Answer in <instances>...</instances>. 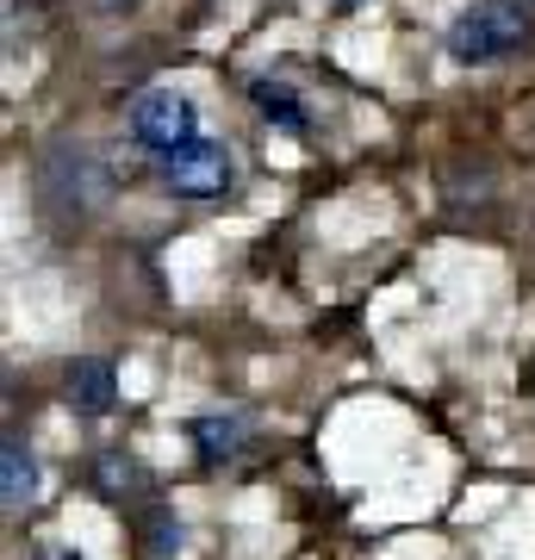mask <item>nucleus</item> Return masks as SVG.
<instances>
[{
    "mask_svg": "<svg viewBox=\"0 0 535 560\" xmlns=\"http://www.w3.org/2000/svg\"><path fill=\"white\" fill-rule=\"evenodd\" d=\"M106 194H113V175H106V162H100L88 143H57V150H50V162H44V206H50V212L88 219Z\"/></svg>",
    "mask_w": 535,
    "mask_h": 560,
    "instance_id": "nucleus-1",
    "label": "nucleus"
},
{
    "mask_svg": "<svg viewBox=\"0 0 535 560\" xmlns=\"http://www.w3.org/2000/svg\"><path fill=\"white\" fill-rule=\"evenodd\" d=\"M125 131H131V143L143 156H168V150L199 138V106L181 88H143L131 101V113H125Z\"/></svg>",
    "mask_w": 535,
    "mask_h": 560,
    "instance_id": "nucleus-2",
    "label": "nucleus"
},
{
    "mask_svg": "<svg viewBox=\"0 0 535 560\" xmlns=\"http://www.w3.org/2000/svg\"><path fill=\"white\" fill-rule=\"evenodd\" d=\"M523 32H530V20H523V7H511V0H479V7H467L455 25H449V57L455 62H492V57H511L516 44H523Z\"/></svg>",
    "mask_w": 535,
    "mask_h": 560,
    "instance_id": "nucleus-3",
    "label": "nucleus"
},
{
    "mask_svg": "<svg viewBox=\"0 0 535 560\" xmlns=\"http://www.w3.org/2000/svg\"><path fill=\"white\" fill-rule=\"evenodd\" d=\"M156 175L175 200H224L231 180H237V162H231V150L219 138H194L181 150H168V156H156Z\"/></svg>",
    "mask_w": 535,
    "mask_h": 560,
    "instance_id": "nucleus-4",
    "label": "nucleus"
},
{
    "mask_svg": "<svg viewBox=\"0 0 535 560\" xmlns=\"http://www.w3.org/2000/svg\"><path fill=\"white\" fill-rule=\"evenodd\" d=\"M62 399L75 405L81 418H100V411H113V399H119V374H113V361H106V355L69 361V374H62Z\"/></svg>",
    "mask_w": 535,
    "mask_h": 560,
    "instance_id": "nucleus-5",
    "label": "nucleus"
},
{
    "mask_svg": "<svg viewBox=\"0 0 535 560\" xmlns=\"http://www.w3.org/2000/svg\"><path fill=\"white\" fill-rule=\"evenodd\" d=\"M187 436H194L199 467H224V460H237L249 448V430H243L237 411H206V418L187 423Z\"/></svg>",
    "mask_w": 535,
    "mask_h": 560,
    "instance_id": "nucleus-6",
    "label": "nucleus"
},
{
    "mask_svg": "<svg viewBox=\"0 0 535 560\" xmlns=\"http://www.w3.org/2000/svg\"><path fill=\"white\" fill-rule=\"evenodd\" d=\"M249 101H256V113L275 131H293V138H305L312 131V106L299 101V88L293 81H280V75H256L249 81Z\"/></svg>",
    "mask_w": 535,
    "mask_h": 560,
    "instance_id": "nucleus-7",
    "label": "nucleus"
},
{
    "mask_svg": "<svg viewBox=\"0 0 535 560\" xmlns=\"http://www.w3.org/2000/svg\"><path fill=\"white\" fill-rule=\"evenodd\" d=\"M38 499V460L20 436H7V511H25Z\"/></svg>",
    "mask_w": 535,
    "mask_h": 560,
    "instance_id": "nucleus-8",
    "label": "nucleus"
},
{
    "mask_svg": "<svg viewBox=\"0 0 535 560\" xmlns=\"http://www.w3.org/2000/svg\"><path fill=\"white\" fill-rule=\"evenodd\" d=\"M94 486H100V499H131V492H138L143 486V467L138 460H125V455H100L94 460Z\"/></svg>",
    "mask_w": 535,
    "mask_h": 560,
    "instance_id": "nucleus-9",
    "label": "nucleus"
},
{
    "mask_svg": "<svg viewBox=\"0 0 535 560\" xmlns=\"http://www.w3.org/2000/svg\"><path fill=\"white\" fill-rule=\"evenodd\" d=\"M143 548H150L156 560H175L181 548H187V523H181L175 511H156V517H150V536H143Z\"/></svg>",
    "mask_w": 535,
    "mask_h": 560,
    "instance_id": "nucleus-10",
    "label": "nucleus"
},
{
    "mask_svg": "<svg viewBox=\"0 0 535 560\" xmlns=\"http://www.w3.org/2000/svg\"><path fill=\"white\" fill-rule=\"evenodd\" d=\"M330 7H361V0H330Z\"/></svg>",
    "mask_w": 535,
    "mask_h": 560,
    "instance_id": "nucleus-11",
    "label": "nucleus"
}]
</instances>
